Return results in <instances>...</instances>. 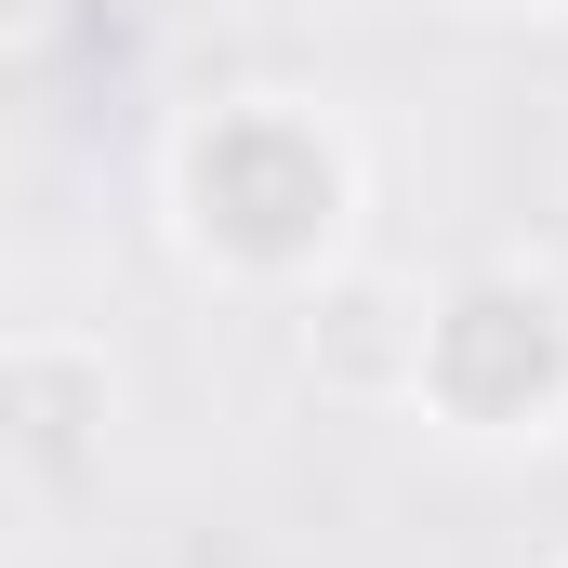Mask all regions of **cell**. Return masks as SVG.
I'll return each instance as SVG.
<instances>
[{
    "label": "cell",
    "instance_id": "cell-1",
    "mask_svg": "<svg viewBox=\"0 0 568 568\" xmlns=\"http://www.w3.org/2000/svg\"><path fill=\"white\" fill-rule=\"evenodd\" d=\"M185 225H199V252H225L252 278L317 265L331 225H344V145L317 133L304 106H278V93L225 106L212 133L185 145Z\"/></svg>",
    "mask_w": 568,
    "mask_h": 568
},
{
    "label": "cell",
    "instance_id": "cell-2",
    "mask_svg": "<svg viewBox=\"0 0 568 568\" xmlns=\"http://www.w3.org/2000/svg\"><path fill=\"white\" fill-rule=\"evenodd\" d=\"M424 397L476 436H542V410L568 397V304L542 278H463L436 291L424 331Z\"/></svg>",
    "mask_w": 568,
    "mask_h": 568
}]
</instances>
